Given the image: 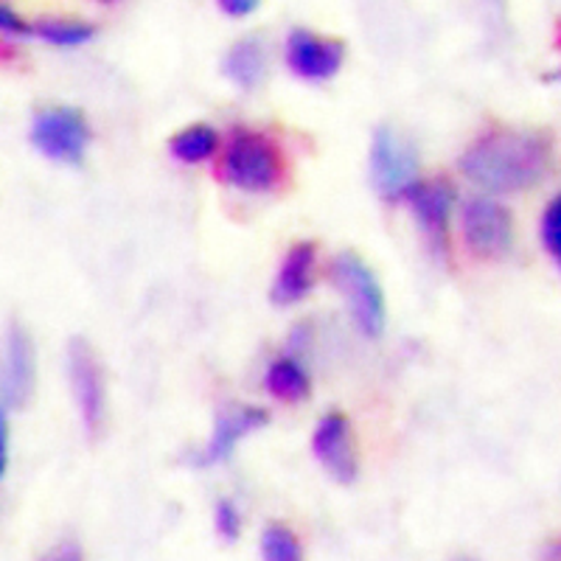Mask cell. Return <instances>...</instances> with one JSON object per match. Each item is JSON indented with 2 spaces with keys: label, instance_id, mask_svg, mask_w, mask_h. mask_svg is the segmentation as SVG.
<instances>
[{
  "label": "cell",
  "instance_id": "cell-1",
  "mask_svg": "<svg viewBox=\"0 0 561 561\" xmlns=\"http://www.w3.org/2000/svg\"><path fill=\"white\" fill-rule=\"evenodd\" d=\"M550 163V140L530 129H491L460 154V169L491 192H517L534 185Z\"/></svg>",
  "mask_w": 561,
  "mask_h": 561
},
{
  "label": "cell",
  "instance_id": "cell-2",
  "mask_svg": "<svg viewBox=\"0 0 561 561\" xmlns=\"http://www.w3.org/2000/svg\"><path fill=\"white\" fill-rule=\"evenodd\" d=\"M280 174V154L273 140L259 129L237 127L219 158V178L239 188L264 192Z\"/></svg>",
  "mask_w": 561,
  "mask_h": 561
},
{
  "label": "cell",
  "instance_id": "cell-3",
  "mask_svg": "<svg viewBox=\"0 0 561 561\" xmlns=\"http://www.w3.org/2000/svg\"><path fill=\"white\" fill-rule=\"evenodd\" d=\"M332 280L334 287L343 293V298L348 300L354 323L368 337H379L385 320H388V309H385L382 284H379L377 273L370 270V264L354 250H340L332 259Z\"/></svg>",
  "mask_w": 561,
  "mask_h": 561
},
{
  "label": "cell",
  "instance_id": "cell-4",
  "mask_svg": "<svg viewBox=\"0 0 561 561\" xmlns=\"http://www.w3.org/2000/svg\"><path fill=\"white\" fill-rule=\"evenodd\" d=\"M90 140L88 118L79 107L51 104L34 113L32 144L43 154L62 163H79Z\"/></svg>",
  "mask_w": 561,
  "mask_h": 561
},
{
  "label": "cell",
  "instance_id": "cell-5",
  "mask_svg": "<svg viewBox=\"0 0 561 561\" xmlns=\"http://www.w3.org/2000/svg\"><path fill=\"white\" fill-rule=\"evenodd\" d=\"M419 158L408 138L393 127H377L370 140V183L385 197H404L419 180Z\"/></svg>",
  "mask_w": 561,
  "mask_h": 561
},
{
  "label": "cell",
  "instance_id": "cell-6",
  "mask_svg": "<svg viewBox=\"0 0 561 561\" xmlns=\"http://www.w3.org/2000/svg\"><path fill=\"white\" fill-rule=\"evenodd\" d=\"M460 230L466 248L483 259H497L508 253L514 242V222L508 208L491 197H469L460 210Z\"/></svg>",
  "mask_w": 561,
  "mask_h": 561
},
{
  "label": "cell",
  "instance_id": "cell-7",
  "mask_svg": "<svg viewBox=\"0 0 561 561\" xmlns=\"http://www.w3.org/2000/svg\"><path fill=\"white\" fill-rule=\"evenodd\" d=\"M68 377L84 427L96 433L104 421V382L96 351L84 337H73L68 343Z\"/></svg>",
  "mask_w": 561,
  "mask_h": 561
},
{
  "label": "cell",
  "instance_id": "cell-8",
  "mask_svg": "<svg viewBox=\"0 0 561 561\" xmlns=\"http://www.w3.org/2000/svg\"><path fill=\"white\" fill-rule=\"evenodd\" d=\"M314 458L320 460L325 472L332 474L340 483H351L359 472L357 447H354V435H351V424L343 413L332 410V413L320 415L318 427L312 435Z\"/></svg>",
  "mask_w": 561,
  "mask_h": 561
},
{
  "label": "cell",
  "instance_id": "cell-9",
  "mask_svg": "<svg viewBox=\"0 0 561 561\" xmlns=\"http://www.w3.org/2000/svg\"><path fill=\"white\" fill-rule=\"evenodd\" d=\"M345 57V43L340 37L295 26L287 34V62L304 79H325L337 73Z\"/></svg>",
  "mask_w": 561,
  "mask_h": 561
},
{
  "label": "cell",
  "instance_id": "cell-10",
  "mask_svg": "<svg viewBox=\"0 0 561 561\" xmlns=\"http://www.w3.org/2000/svg\"><path fill=\"white\" fill-rule=\"evenodd\" d=\"M34 393V345L20 323L9 325L3 343V370H0V399L3 410L26 408Z\"/></svg>",
  "mask_w": 561,
  "mask_h": 561
},
{
  "label": "cell",
  "instance_id": "cell-11",
  "mask_svg": "<svg viewBox=\"0 0 561 561\" xmlns=\"http://www.w3.org/2000/svg\"><path fill=\"white\" fill-rule=\"evenodd\" d=\"M404 197L413 205L415 217H419L421 230L427 242L438 253H444L449 244V214H453L455 188L447 178L419 180Z\"/></svg>",
  "mask_w": 561,
  "mask_h": 561
},
{
  "label": "cell",
  "instance_id": "cell-12",
  "mask_svg": "<svg viewBox=\"0 0 561 561\" xmlns=\"http://www.w3.org/2000/svg\"><path fill=\"white\" fill-rule=\"evenodd\" d=\"M270 419V413L264 408H233V410H222V413L214 419V433H210L208 444H205L203 455H199V463H217V460H225L233 447H237V440L244 438L248 433L259 430L264 421Z\"/></svg>",
  "mask_w": 561,
  "mask_h": 561
},
{
  "label": "cell",
  "instance_id": "cell-13",
  "mask_svg": "<svg viewBox=\"0 0 561 561\" xmlns=\"http://www.w3.org/2000/svg\"><path fill=\"white\" fill-rule=\"evenodd\" d=\"M314 259H318V248L309 239L307 242H295L287 250L273 278V289H270L275 304H295V300H300L312 289Z\"/></svg>",
  "mask_w": 561,
  "mask_h": 561
},
{
  "label": "cell",
  "instance_id": "cell-14",
  "mask_svg": "<svg viewBox=\"0 0 561 561\" xmlns=\"http://www.w3.org/2000/svg\"><path fill=\"white\" fill-rule=\"evenodd\" d=\"M264 65H267V54L259 34H244L237 43H230L222 57V70L242 88H255L262 82Z\"/></svg>",
  "mask_w": 561,
  "mask_h": 561
},
{
  "label": "cell",
  "instance_id": "cell-15",
  "mask_svg": "<svg viewBox=\"0 0 561 561\" xmlns=\"http://www.w3.org/2000/svg\"><path fill=\"white\" fill-rule=\"evenodd\" d=\"M270 393L284 402H298L309 393V374L295 357H278L270 363L267 377H264Z\"/></svg>",
  "mask_w": 561,
  "mask_h": 561
},
{
  "label": "cell",
  "instance_id": "cell-16",
  "mask_svg": "<svg viewBox=\"0 0 561 561\" xmlns=\"http://www.w3.org/2000/svg\"><path fill=\"white\" fill-rule=\"evenodd\" d=\"M96 26L84 18H65V14H45V18L26 20V34H39L57 45H77L93 37Z\"/></svg>",
  "mask_w": 561,
  "mask_h": 561
},
{
  "label": "cell",
  "instance_id": "cell-17",
  "mask_svg": "<svg viewBox=\"0 0 561 561\" xmlns=\"http://www.w3.org/2000/svg\"><path fill=\"white\" fill-rule=\"evenodd\" d=\"M217 129L210 127V124L194 122L172 135L169 149H172L174 158L185 160V163H197V160H205L217 149Z\"/></svg>",
  "mask_w": 561,
  "mask_h": 561
},
{
  "label": "cell",
  "instance_id": "cell-18",
  "mask_svg": "<svg viewBox=\"0 0 561 561\" xmlns=\"http://www.w3.org/2000/svg\"><path fill=\"white\" fill-rule=\"evenodd\" d=\"M264 561H304L295 530L284 523H270L262 534Z\"/></svg>",
  "mask_w": 561,
  "mask_h": 561
},
{
  "label": "cell",
  "instance_id": "cell-19",
  "mask_svg": "<svg viewBox=\"0 0 561 561\" xmlns=\"http://www.w3.org/2000/svg\"><path fill=\"white\" fill-rule=\"evenodd\" d=\"M542 242L561 270V194H556L542 214Z\"/></svg>",
  "mask_w": 561,
  "mask_h": 561
},
{
  "label": "cell",
  "instance_id": "cell-20",
  "mask_svg": "<svg viewBox=\"0 0 561 561\" xmlns=\"http://www.w3.org/2000/svg\"><path fill=\"white\" fill-rule=\"evenodd\" d=\"M214 525H217V534L222 536L225 542H233L242 534V517H239V508L230 500H219L217 508H214Z\"/></svg>",
  "mask_w": 561,
  "mask_h": 561
},
{
  "label": "cell",
  "instance_id": "cell-21",
  "mask_svg": "<svg viewBox=\"0 0 561 561\" xmlns=\"http://www.w3.org/2000/svg\"><path fill=\"white\" fill-rule=\"evenodd\" d=\"M39 561H84L82 550L73 542H59L57 548H51Z\"/></svg>",
  "mask_w": 561,
  "mask_h": 561
},
{
  "label": "cell",
  "instance_id": "cell-22",
  "mask_svg": "<svg viewBox=\"0 0 561 561\" xmlns=\"http://www.w3.org/2000/svg\"><path fill=\"white\" fill-rule=\"evenodd\" d=\"M9 469V413L3 410L0 415V474H7Z\"/></svg>",
  "mask_w": 561,
  "mask_h": 561
},
{
  "label": "cell",
  "instance_id": "cell-23",
  "mask_svg": "<svg viewBox=\"0 0 561 561\" xmlns=\"http://www.w3.org/2000/svg\"><path fill=\"white\" fill-rule=\"evenodd\" d=\"M219 9H225L228 14H250L259 9L255 0H219Z\"/></svg>",
  "mask_w": 561,
  "mask_h": 561
},
{
  "label": "cell",
  "instance_id": "cell-24",
  "mask_svg": "<svg viewBox=\"0 0 561 561\" xmlns=\"http://www.w3.org/2000/svg\"><path fill=\"white\" fill-rule=\"evenodd\" d=\"M542 561H561V536L559 539H553V542L545 545Z\"/></svg>",
  "mask_w": 561,
  "mask_h": 561
},
{
  "label": "cell",
  "instance_id": "cell-25",
  "mask_svg": "<svg viewBox=\"0 0 561 561\" xmlns=\"http://www.w3.org/2000/svg\"><path fill=\"white\" fill-rule=\"evenodd\" d=\"M548 79H561V68L559 70H556V73H550V77Z\"/></svg>",
  "mask_w": 561,
  "mask_h": 561
},
{
  "label": "cell",
  "instance_id": "cell-26",
  "mask_svg": "<svg viewBox=\"0 0 561 561\" xmlns=\"http://www.w3.org/2000/svg\"><path fill=\"white\" fill-rule=\"evenodd\" d=\"M455 561H472V559H455Z\"/></svg>",
  "mask_w": 561,
  "mask_h": 561
}]
</instances>
